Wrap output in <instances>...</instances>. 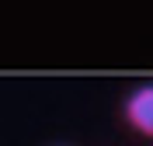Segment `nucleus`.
I'll list each match as a JSON object with an SVG mask.
<instances>
[{
  "instance_id": "1",
  "label": "nucleus",
  "mask_w": 153,
  "mask_h": 146,
  "mask_svg": "<svg viewBox=\"0 0 153 146\" xmlns=\"http://www.w3.org/2000/svg\"><path fill=\"white\" fill-rule=\"evenodd\" d=\"M122 115H125V122H129L139 136L153 139V80L136 84V87L125 94V101H122Z\"/></svg>"
}]
</instances>
